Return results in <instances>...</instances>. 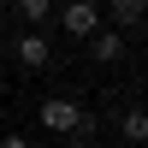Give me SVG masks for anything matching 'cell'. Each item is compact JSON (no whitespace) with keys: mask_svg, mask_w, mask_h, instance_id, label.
<instances>
[{"mask_svg":"<svg viewBox=\"0 0 148 148\" xmlns=\"http://www.w3.org/2000/svg\"><path fill=\"white\" fill-rule=\"evenodd\" d=\"M59 24H65V36L89 42V36L101 30V6H95V0H71V6H59Z\"/></svg>","mask_w":148,"mask_h":148,"instance_id":"7a4b0ae2","label":"cell"},{"mask_svg":"<svg viewBox=\"0 0 148 148\" xmlns=\"http://www.w3.org/2000/svg\"><path fill=\"white\" fill-rule=\"evenodd\" d=\"M83 47H89V53L101 59V65H113V59L125 53V36H119V30H107V24H101V30H95V36H89Z\"/></svg>","mask_w":148,"mask_h":148,"instance_id":"5b68a950","label":"cell"},{"mask_svg":"<svg viewBox=\"0 0 148 148\" xmlns=\"http://www.w3.org/2000/svg\"><path fill=\"white\" fill-rule=\"evenodd\" d=\"M119 130H125V142H148V113H142V107H130V113L119 119Z\"/></svg>","mask_w":148,"mask_h":148,"instance_id":"52a82bcc","label":"cell"},{"mask_svg":"<svg viewBox=\"0 0 148 148\" xmlns=\"http://www.w3.org/2000/svg\"><path fill=\"white\" fill-rule=\"evenodd\" d=\"M0 148H30V136H18V130H12V136H0Z\"/></svg>","mask_w":148,"mask_h":148,"instance_id":"ba28073f","label":"cell"},{"mask_svg":"<svg viewBox=\"0 0 148 148\" xmlns=\"http://www.w3.org/2000/svg\"><path fill=\"white\" fill-rule=\"evenodd\" d=\"M142 18H148V0H113V6L101 12V24H107V30H119V36H125L130 24H142Z\"/></svg>","mask_w":148,"mask_h":148,"instance_id":"277c9868","label":"cell"},{"mask_svg":"<svg viewBox=\"0 0 148 148\" xmlns=\"http://www.w3.org/2000/svg\"><path fill=\"white\" fill-rule=\"evenodd\" d=\"M83 107L71 101V95H53V101H42V125L53 130V136H77V125H83Z\"/></svg>","mask_w":148,"mask_h":148,"instance_id":"6da1fadb","label":"cell"},{"mask_svg":"<svg viewBox=\"0 0 148 148\" xmlns=\"http://www.w3.org/2000/svg\"><path fill=\"white\" fill-rule=\"evenodd\" d=\"M18 18L30 24V30H42V24L53 18V0H18Z\"/></svg>","mask_w":148,"mask_h":148,"instance_id":"8992f818","label":"cell"},{"mask_svg":"<svg viewBox=\"0 0 148 148\" xmlns=\"http://www.w3.org/2000/svg\"><path fill=\"white\" fill-rule=\"evenodd\" d=\"M12 53H18V65H30V71H42L47 59H53V47H47V36H42V30H24L18 42H12Z\"/></svg>","mask_w":148,"mask_h":148,"instance_id":"3957f363","label":"cell"}]
</instances>
